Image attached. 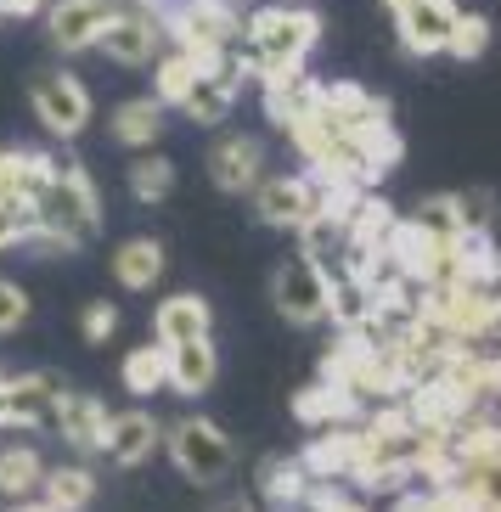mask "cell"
Listing matches in <instances>:
<instances>
[{"mask_svg":"<svg viewBox=\"0 0 501 512\" xmlns=\"http://www.w3.org/2000/svg\"><path fill=\"white\" fill-rule=\"evenodd\" d=\"M237 85H243V57L226 51L214 68H203V74L186 85V96L175 107H181L192 124H226L231 107H237Z\"/></svg>","mask_w":501,"mask_h":512,"instance_id":"cell-9","label":"cell"},{"mask_svg":"<svg viewBox=\"0 0 501 512\" xmlns=\"http://www.w3.org/2000/svg\"><path fill=\"white\" fill-rule=\"evenodd\" d=\"M456 209H462V226H468V231H490V220H496V203H490V192L456 197Z\"/></svg>","mask_w":501,"mask_h":512,"instance_id":"cell-36","label":"cell"},{"mask_svg":"<svg viewBox=\"0 0 501 512\" xmlns=\"http://www.w3.org/2000/svg\"><path fill=\"white\" fill-rule=\"evenodd\" d=\"M29 226H34L29 203H17V197H0V254H6V248H17V242L29 237Z\"/></svg>","mask_w":501,"mask_h":512,"instance_id":"cell-33","label":"cell"},{"mask_svg":"<svg viewBox=\"0 0 501 512\" xmlns=\"http://www.w3.org/2000/svg\"><path fill=\"white\" fill-rule=\"evenodd\" d=\"M46 0H0V17H29V12H40Z\"/></svg>","mask_w":501,"mask_h":512,"instance_id":"cell-37","label":"cell"},{"mask_svg":"<svg viewBox=\"0 0 501 512\" xmlns=\"http://www.w3.org/2000/svg\"><path fill=\"white\" fill-rule=\"evenodd\" d=\"M383 6H389V12H395V6H400V0H383Z\"/></svg>","mask_w":501,"mask_h":512,"instance_id":"cell-38","label":"cell"},{"mask_svg":"<svg viewBox=\"0 0 501 512\" xmlns=\"http://www.w3.org/2000/svg\"><path fill=\"white\" fill-rule=\"evenodd\" d=\"M91 46L102 51V57H113L119 68H141V62H152L158 46H164V17H147V6H136V12H113Z\"/></svg>","mask_w":501,"mask_h":512,"instance_id":"cell-8","label":"cell"},{"mask_svg":"<svg viewBox=\"0 0 501 512\" xmlns=\"http://www.w3.org/2000/svg\"><path fill=\"white\" fill-rule=\"evenodd\" d=\"M355 456H361V428H344V422H327L310 445H304V473L310 479H350Z\"/></svg>","mask_w":501,"mask_h":512,"instance_id":"cell-16","label":"cell"},{"mask_svg":"<svg viewBox=\"0 0 501 512\" xmlns=\"http://www.w3.org/2000/svg\"><path fill=\"white\" fill-rule=\"evenodd\" d=\"M152 445H158V422H152V411H107V428H102L107 462L136 467V462L152 456Z\"/></svg>","mask_w":501,"mask_h":512,"instance_id":"cell-17","label":"cell"},{"mask_svg":"<svg viewBox=\"0 0 501 512\" xmlns=\"http://www.w3.org/2000/svg\"><path fill=\"white\" fill-rule=\"evenodd\" d=\"M169 462H175V473L192 484H220L231 473V462H237V451H231V439L214 428L209 417H181L175 428H169Z\"/></svg>","mask_w":501,"mask_h":512,"instance_id":"cell-4","label":"cell"},{"mask_svg":"<svg viewBox=\"0 0 501 512\" xmlns=\"http://www.w3.org/2000/svg\"><path fill=\"white\" fill-rule=\"evenodd\" d=\"M124 389L130 394H158L164 389V344H158V338L124 355Z\"/></svg>","mask_w":501,"mask_h":512,"instance_id":"cell-31","label":"cell"},{"mask_svg":"<svg viewBox=\"0 0 501 512\" xmlns=\"http://www.w3.org/2000/svg\"><path fill=\"white\" fill-rule=\"evenodd\" d=\"M456 6L451 0H400L395 6V34L411 57H440L445 34H451Z\"/></svg>","mask_w":501,"mask_h":512,"instance_id":"cell-11","label":"cell"},{"mask_svg":"<svg viewBox=\"0 0 501 512\" xmlns=\"http://www.w3.org/2000/svg\"><path fill=\"white\" fill-rule=\"evenodd\" d=\"M259 85H265V119H271L276 130H293V124L316 107V85H321V79H310L304 68H293V74L259 79Z\"/></svg>","mask_w":501,"mask_h":512,"instance_id":"cell-19","label":"cell"},{"mask_svg":"<svg viewBox=\"0 0 501 512\" xmlns=\"http://www.w3.org/2000/svg\"><path fill=\"white\" fill-rule=\"evenodd\" d=\"M29 102H34L40 124H46L57 141H74L79 130L91 124V91H85L68 68H46V74H34Z\"/></svg>","mask_w":501,"mask_h":512,"instance_id":"cell-6","label":"cell"},{"mask_svg":"<svg viewBox=\"0 0 501 512\" xmlns=\"http://www.w3.org/2000/svg\"><path fill=\"white\" fill-rule=\"evenodd\" d=\"M152 62H158V74H152V96H158V102H181L186 85L203 74V62L192 57V51H175V57H152Z\"/></svg>","mask_w":501,"mask_h":512,"instance_id":"cell-32","label":"cell"},{"mask_svg":"<svg viewBox=\"0 0 501 512\" xmlns=\"http://www.w3.org/2000/svg\"><path fill=\"white\" fill-rule=\"evenodd\" d=\"M40 496H46V507H91L96 501V473L91 467H57V473H46L40 479Z\"/></svg>","mask_w":501,"mask_h":512,"instance_id":"cell-26","label":"cell"},{"mask_svg":"<svg viewBox=\"0 0 501 512\" xmlns=\"http://www.w3.org/2000/svg\"><path fill=\"white\" fill-rule=\"evenodd\" d=\"M0 383H6V372H0Z\"/></svg>","mask_w":501,"mask_h":512,"instance_id":"cell-39","label":"cell"},{"mask_svg":"<svg viewBox=\"0 0 501 512\" xmlns=\"http://www.w3.org/2000/svg\"><path fill=\"white\" fill-rule=\"evenodd\" d=\"M164 29L181 40V51H192L203 68H214L231 51V40L243 34V17H237L231 0H175Z\"/></svg>","mask_w":501,"mask_h":512,"instance_id":"cell-3","label":"cell"},{"mask_svg":"<svg viewBox=\"0 0 501 512\" xmlns=\"http://www.w3.org/2000/svg\"><path fill=\"white\" fill-rule=\"evenodd\" d=\"M271 304L276 316H288L293 327H321L327 321V265L310 254H293L288 265H276Z\"/></svg>","mask_w":501,"mask_h":512,"instance_id":"cell-5","label":"cell"},{"mask_svg":"<svg viewBox=\"0 0 501 512\" xmlns=\"http://www.w3.org/2000/svg\"><path fill=\"white\" fill-rule=\"evenodd\" d=\"M51 428H57L74 451H102V428H107V406L96 394H57V411H51Z\"/></svg>","mask_w":501,"mask_h":512,"instance_id":"cell-18","label":"cell"},{"mask_svg":"<svg viewBox=\"0 0 501 512\" xmlns=\"http://www.w3.org/2000/svg\"><path fill=\"white\" fill-rule=\"evenodd\" d=\"M214 316L209 304L198 299V293H169L164 304H158V316H152V338L158 344H186V338H209Z\"/></svg>","mask_w":501,"mask_h":512,"instance_id":"cell-21","label":"cell"},{"mask_svg":"<svg viewBox=\"0 0 501 512\" xmlns=\"http://www.w3.org/2000/svg\"><path fill=\"white\" fill-rule=\"evenodd\" d=\"M34 226L23 242H34L40 254H74L102 231V197H96V181L85 175L79 158H57V175H51L40 192L29 197Z\"/></svg>","mask_w":501,"mask_h":512,"instance_id":"cell-1","label":"cell"},{"mask_svg":"<svg viewBox=\"0 0 501 512\" xmlns=\"http://www.w3.org/2000/svg\"><path fill=\"white\" fill-rule=\"evenodd\" d=\"M164 242H152V237H130L113 248V282L130 287V293H152V287L164 282Z\"/></svg>","mask_w":501,"mask_h":512,"instance_id":"cell-20","label":"cell"},{"mask_svg":"<svg viewBox=\"0 0 501 512\" xmlns=\"http://www.w3.org/2000/svg\"><path fill=\"white\" fill-rule=\"evenodd\" d=\"M248 57H243V79H276V74H293L304 68L310 46L321 40V17L293 6V0H276L265 12L248 17Z\"/></svg>","mask_w":501,"mask_h":512,"instance_id":"cell-2","label":"cell"},{"mask_svg":"<svg viewBox=\"0 0 501 512\" xmlns=\"http://www.w3.org/2000/svg\"><path fill=\"white\" fill-rule=\"evenodd\" d=\"M175 192V164L158 158V152H141L136 164H130V197L136 203H164Z\"/></svg>","mask_w":501,"mask_h":512,"instance_id":"cell-30","label":"cell"},{"mask_svg":"<svg viewBox=\"0 0 501 512\" xmlns=\"http://www.w3.org/2000/svg\"><path fill=\"white\" fill-rule=\"evenodd\" d=\"M119 12L113 0H57L46 12V29H51V46L57 51H91V40L102 34V23Z\"/></svg>","mask_w":501,"mask_h":512,"instance_id":"cell-12","label":"cell"},{"mask_svg":"<svg viewBox=\"0 0 501 512\" xmlns=\"http://www.w3.org/2000/svg\"><path fill=\"white\" fill-rule=\"evenodd\" d=\"M29 310H34L29 293H23V287L12 282V276H0V338L23 327V321H29Z\"/></svg>","mask_w":501,"mask_h":512,"instance_id":"cell-34","label":"cell"},{"mask_svg":"<svg viewBox=\"0 0 501 512\" xmlns=\"http://www.w3.org/2000/svg\"><path fill=\"white\" fill-rule=\"evenodd\" d=\"M107 130H113L119 147H152L158 130H164V102H158V96H136V102H124L119 113H113Z\"/></svg>","mask_w":501,"mask_h":512,"instance_id":"cell-23","label":"cell"},{"mask_svg":"<svg viewBox=\"0 0 501 512\" xmlns=\"http://www.w3.org/2000/svg\"><path fill=\"white\" fill-rule=\"evenodd\" d=\"M411 226L417 231H428L434 242H456L462 237V209H456V192H440V197H423L417 209H411Z\"/></svg>","mask_w":501,"mask_h":512,"instance_id":"cell-29","label":"cell"},{"mask_svg":"<svg viewBox=\"0 0 501 512\" xmlns=\"http://www.w3.org/2000/svg\"><path fill=\"white\" fill-rule=\"evenodd\" d=\"M316 113L333 124V130H355V124L389 119V102L361 91V85H350V79H338V85H316Z\"/></svg>","mask_w":501,"mask_h":512,"instance_id":"cell-15","label":"cell"},{"mask_svg":"<svg viewBox=\"0 0 501 512\" xmlns=\"http://www.w3.org/2000/svg\"><path fill=\"white\" fill-rule=\"evenodd\" d=\"M57 394H62V383L46 372L6 377V383H0V428H51Z\"/></svg>","mask_w":501,"mask_h":512,"instance_id":"cell-10","label":"cell"},{"mask_svg":"<svg viewBox=\"0 0 501 512\" xmlns=\"http://www.w3.org/2000/svg\"><path fill=\"white\" fill-rule=\"evenodd\" d=\"M293 411H299V422H310V428H327V422L355 417V400L338 389V383H327V377H321L316 389H304L299 400H293Z\"/></svg>","mask_w":501,"mask_h":512,"instance_id":"cell-25","label":"cell"},{"mask_svg":"<svg viewBox=\"0 0 501 512\" xmlns=\"http://www.w3.org/2000/svg\"><path fill=\"white\" fill-rule=\"evenodd\" d=\"M485 51H490V17H485V12H462V6H456L451 34H445V57H456V62H479Z\"/></svg>","mask_w":501,"mask_h":512,"instance_id":"cell-28","label":"cell"},{"mask_svg":"<svg viewBox=\"0 0 501 512\" xmlns=\"http://www.w3.org/2000/svg\"><path fill=\"white\" fill-rule=\"evenodd\" d=\"M79 332H85V344H107V338L119 332V310H113L107 299L85 304V316H79Z\"/></svg>","mask_w":501,"mask_h":512,"instance_id":"cell-35","label":"cell"},{"mask_svg":"<svg viewBox=\"0 0 501 512\" xmlns=\"http://www.w3.org/2000/svg\"><path fill=\"white\" fill-rule=\"evenodd\" d=\"M304 484H310L304 462H265L259 467V501H265V507H299Z\"/></svg>","mask_w":501,"mask_h":512,"instance_id":"cell-27","label":"cell"},{"mask_svg":"<svg viewBox=\"0 0 501 512\" xmlns=\"http://www.w3.org/2000/svg\"><path fill=\"white\" fill-rule=\"evenodd\" d=\"M259 175H265V147L254 136H226L209 147V181L220 192H254Z\"/></svg>","mask_w":501,"mask_h":512,"instance_id":"cell-14","label":"cell"},{"mask_svg":"<svg viewBox=\"0 0 501 512\" xmlns=\"http://www.w3.org/2000/svg\"><path fill=\"white\" fill-rule=\"evenodd\" d=\"M220 377V355L209 338H186V344H164V389L175 394H209Z\"/></svg>","mask_w":501,"mask_h":512,"instance_id":"cell-13","label":"cell"},{"mask_svg":"<svg viewBox=\"0 0 501 512\" xmlns=\"http://www.w3.org/2000/svg\"><path fill=\"white\" fill-rule=\"evenodd\" d=\"M40 479H46V462H40L34 445H6V451H0V496L29 501L34 490H40Z\"/></svg>","mask_w":501,"mask_h":512,"instance_id":"cell-24","label":"cell"},{"mask_svg":"<svg viewBox=\"0 0 501 512\" xmlns=\"http://www.w3.org/2000/svg\"><path fill=\"white\" fill-rule=\"evenodd\" d=\"M254 209L265 226L299 231L321 209V181L316 175H259L254 181Z\"/></svg>","mask_w":501,"mask_h":512,"instance_id":"cell-7","label":"cell"},{"mask_svg":"<svg viewBox=\"0 0 501 512\" xmlns=\"http://www.w3.org/2000/svg\"><path fill=\"white\" fill-rule=\"evenodd\" d=\"M51 175H57V158H51V152H17V147L0 152V197L29 203Z\"/></svg>","mask_w":501,"mask_h":512,"instance_id":"cell-22","label":"cell"}]
</instances>
